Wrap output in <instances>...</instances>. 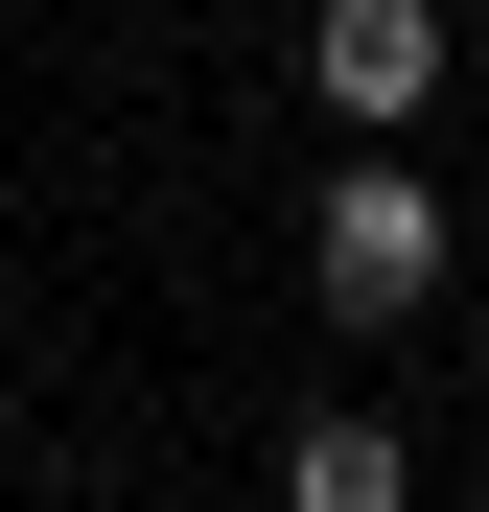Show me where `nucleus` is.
Listing matches in <instances>:
<instances>
[{
	"label": "nucleus",
	"mask_w": 489,
	"mask_h": 512,
	"mask_svg": "<svg viewBox=\"0 0 489 512\" xmlns=\"http://www.w3.org/2000/svg\"><path fill=\"white\" fill-rule=\"evenodd\" d=\"M443 280H466V210H443L396 140H350V163H326V210H303V303H326V326H420Z\"/></svg>",
	"instance_id": "f257e3e1"
},
{
	"label": "nucleus",
	"mask_w": 489,
	"mask_h": 512,
	"mask_svg": "<svg viewBox=\"0 0 489 512\" xmlns=\"http://www.w3.org/2000/svg\"><path fill=\"white\" fill-rule=\"evenodd\" d=\"M443 70H466L443 0H326V24H303V94L350 117V140H420V117H443Z\"/></svg>",
	"instance_id": "f03ea898"
},
{
	"label": "nucleus",
	"mask_w": 489,
	"mask_h": 512,
	"mask_svg": "<svg viewBox=\"0 0 489 512\" xmlns=\"http://www.w3.org/2000/svg\"><path fill=\"white\" fill-rule=\"evenodd\" d=\"M280 512H420V443H396V419H303V443H280Z\"/></svg>",
	"instance_id": "7ed1b4c3"
},
{
	"label": "nucleus",
	"mask_w": 489,
	"mask_h": 512,
	"mask_svg": "<svg viewBox=\"0 0 489 512\" xmlns=\"http://www.w3.org/2000/svg\"><path fill=\"white\" fill-rule=\"evenodd\" d=\"M466 256H489V210H466Z\"/></svg>",
	"instance_id": "20e7f679"
},
{
	"label": "nucleus",
	"mask_w": 489,
	"mask_h": 512,
	"mask_svg": "<svg viewBox=\"0 0 489 512\" xmlns=\"http://www.w3.org/2000/svg\"><path fill=\"white\" fill-rule=\"evenodd\" d=\"M466 512H489V489H466Z\"/></svg>",
	"instance_id": "39448f33"
}]
</instances>
